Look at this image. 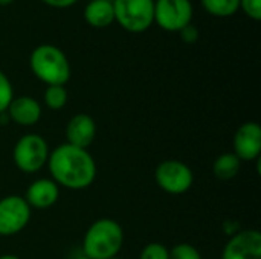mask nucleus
Here are the masks:
<instances>
[{
  "label": "nucleus",
  "mask_w": 261,
  "mask_h": 259,
  "mask_svg": "<svg viewBox=\"0 0 261 259\" xmlns=\"http://www.w3.org/2000/svg\"><path fill=\"white\" fill-rule=\"evenodd\" d=\"M50 179L70 191H83L93 185L96 179V162L89 150L61 143L54 148L46 163Z\"/></svg>",
  "instance_id": "f257e3e1"
},
{
  "label": "nucleus",
  "mask_w": 261,
  "mask_h": 259,
  "mask_svg": "<svg viewBox=\"0 0 261 259\" xmlns=\"http://www.w3.org/2000/svg\"><path fill=\"white\" fill-rule=\"evenodd\" d=\"M124 244V229L113 218H98L83 237V255L89 259L116 258Z\"/></svg>",
  "instance_id": "f03ea898"
},
{
  "label": "nucleus",
  "mask_w": 261,
  "mask_h": 259,
  "mask_svg": "<svg viewBox=\"0 0 261 259\" xmlns=\"http://www.w3.org/2000/svg\"><path fill=\"white\" fill-rule=\"evenodd\" d=\"M32 73L46 85H66L70 79V63L66 53L49 43L38 44L29 56Z\"/></svg>",
  "instance_id": "7ed1b4c3"
},
{
  "label": "nucleus",
  "mask_w": 261,
  "mask_h": 259,
  "mask_svg": "<svg viewBox=\"0 0 261 259\" xmlns=\"http://www.w3.org/2000/svg\"><path fill=\"white\" fill-rule=\"evenodd\" d=\"M49 154L47 140L37 133H29L15 142L12 148V162L21 172L35 174L46 166Z\"/></svg>",
  "instance_id": "20e7f679"
},
{
  "label": "nucleus",
  "mask_w": 261,
  "mask_h": 259,
  "mask_svg": "<svg viewBox=\"0 0 261 259\" xmlns=\"http://www.w3.org/2000/svg\"><path fill=\"white\" fill-rule=\"evenodd\" d=\"M115 20L128 32H144L154 21V0H113Z\"/></svg>",
  "instance_id": "39448f33"
},
{
  "label": "nucleus",
  "mask_w": 261,
  "mask_h": 259,
  "mask_svg": "<svg viewBox=\"0 0 261 259\" xmlns=\"http://www.w3.org/2000/svg\"><path fill=\"white\" fill-rule=\"evenodd\" d=\"M156 185L167 194L182 195L188 192L194 183L193 169L182 160L167 159L154 169Z\"/></svg>",
  "instance_id": "423d86ee"
},
{
  "label": "nucleus",
  "mask_w": 261,
  "mask_h": 259,
  "mask_svg": "<svg viewBox=\"0 0 261 259\" xmlns=\"http://www.w3.org/2000/svg\"><path fill=\"white\" fill-rule=\"evenodd\" d=\"M32 209L20 195L0 198V237H14L26 229Z\"/></svg>",
  "instance_id": "0eeeda50"
},
{
  "label": "nucleus",
  "mask_w": 261,
  "mask_h": 259,
  "mask_svg": "<svg viewBox=\"0 0 261 259\" xmlns=\"http://www.w3.org/2000/svg\"><path fill=\"white\" fill-rule=\"evenodd\" d=\"M191 0H154V21L165 31L179 32L191 23Z\"/></svg>",
  "instance_id": "6e6552de"
},
{
  "label": "nucleus",
  "mask_w": 261,
  "mask_h": 259,
  "mask_svg": "<svg viewBox=\"0 0 261 259\" xmlns=\"http://www.w3.org/2000/svg\"><path fill=\"white\" fill-rule=\"evenodd\" d=\"M232 153L240 162H258L261 154V127L249 121L242 124L232 137Z\"/></svg>",
  "instance_id": "1a4fd4ad"
},
{
  "label": "nucleus",
  "mask_w": 261,
  "mask_h": 259,
  "mask_svg": "<svg viewBox=\"0 0 261 259\" xmlns=\"http://www.w3.org/2000/svg\"><path fill=\"white\" fill-rule=\"evenodd\" d=\"M222 259H261V234L257 229L236 232L226 243Z\"/></svg>",
  "instance_id": "9d476101"
},
{
  "label": "nucleus",
  "mask_w": 261,
  "mask_h": 259,
  "mask_svg": "<svg viewBox=\"0 0 261 259\" xmlns=\"http://www.w3.org/2000/svg\"><path fill=\"white\" fill-rule=\"evenodd\" d=\"M66 143L87 150L96 137V122L87 113L73 114L64 130Z\"/></svg>",
  "instance_id": "9b49d317"
},
{
  "label": "nucleus",
  "mask_w": 261,
  "mask_h": 259,
  "mask_svg": "<svg viewBox=\"0 0 261 259\" xmlns=\"http://www.w3.org/2000/svg\"><path fill=\"white\" fill-rule=\"evenodd\" d=\"M23 198L26 200L31 209L44 211L52 208L58 202L60 186L52 179H37L28 186Z\"/></svg>",
  "instance_id": "f8f14e48"
},
{
  "label": "nucleus",
  "mask_w": 261,
  "mask_h": 259,
  "mask_svg": "<svg viewBox=\"0 0 261 259\" xmlns=\"http://www.w3.org/2000/svg\"><path fill=\"white\" fill-rule=\"evenodd\" d=\"M5 113L14 124H18L21 127H32L38 124L43 111H41V104L35 98L28 95H20L12 98Z\"/></svg>",
  "instance_id": "ddd939ff"
},
{
  "label": "nucleus",
  "mask_w": 261,
  "mask_h": 259,
  "mask_svg": "<svg viewBox=\"0 0 261 259\" xmlns=\"http://www.w3.org/2000/svg\"><path fill=\"white\" fill-rule=\"evenodd\" d=\"M84 20L93 27H106L115 21L112 0H90L84 8Z\"/></svg>",
  "instance_id": "4468645a"
},
{
  "label": "nucleus",
  "mask_w": 261,
  "mask_h": 259,
  "mask_svg": "<svg viewBox=\"0 0 261 259\" xmlns=\"http://www.w3.org/2000/svg\"><path fill=\"white\" fill-rule=\"evenodd\" d=\"M240 166H242V162L232 151L222 153L213 163V174L216 176V179L228 182L237 177Z\"/></svg>",
  "instance_id": "2eb2a0df"
},
{
  "label": "nucleus",
  "mask_w": 261,
  "mask_h": 259,
  "mask_svg": "<svg viewBox=\"0 0 261 259\" xmlns=\"http://www.w3.org/2000/svg\"><path fill=\"white\" fill-rule=\"evenodd\" d=\"M206 12L216 17H229L240 9V0H200Z\"/></svg>",
  "instance_id": "dca6fc26"
},
{
  "label": "nucleus",
  "mask_w": 261,
  "mask_h": 259,
  "mask_svg": "<svg viewBox=\"0 0 261 259\" xmlns=\"http://www.w3.org/2000/svg\"><path fill=\"white\" fill-rule=\"evenodd\" d=\"M67 90L64 85H47L43 95L44 104L50 110H61L67 104Z\"/></svg>",
  "instance_id": "f3484780"
},
{
  "label": "nucleus",
  "mask_w": 261,
  "mask_h": 259,
  "mask_svg": "<svg viewBox=\"0 0 261 259\" xmlns=\"http://www.w3.org/2000/svg\"><path fill=\"white\" fill-rule=\"evenodd\" d=\"M170 259H203L202 253L194 247L193 244L188 243H180L176 244L174 247L170 249Z\"/></svg>",
  "instance_id": "a211bd4d"
},
{
  "label": "nucleus",
  "mask_w": 261,
  "mask_h": 259,
  "mask_svg": "<svg viewBox=\"0 0 261 259\" xmlns=\"http://www.w3.org/2000/svg\"><path fill=\"white\" fill-rule=\"evenodd\" d=\"M14 98V89L5 72L0 70V114H3Z\"/></svg>",
  "instance_id": "6ab92c4d"
},
{
  "label": "nucleus",
  "mask_w": 261,
  "mask_h": 259,
  "mask_svg": "<svg viewBox=\"0 0 261 259\" xmlns=\"http://www.w3.org/2000/svg\"><path fill=\"white\" fill-rule=\"evenodd\" d=\"M139 259H170V249L162 243H148L141 250Z\"/></svg>",
  "instance_id": "aec40b11"
},
{
  "label": "nucleus",
  "mask_w": 261,
  "mask_h": 259,
  "mask_svg": "<svg viewBox=\"0 0 261 259\" xmlns=\"http://www.w3.org/2000/svg\"><path fill=\"white\" fill-rule=\"evenodd\" d=\"M240 8L252 20L261 18V0H240Z\"/></svg>",
  "instance_id": "412c9836"
},
{
  "label": "nucleus",
  "mask_w": 261,
  "mask_h": 259,
  "mask_svg": "<svg viewBox=\"0 0 261 259\" xmlns=\"http://www.w3.org/2000/svg\"><path fill=\"white\" fill-rule=\"evenodd\" d=\"M179 34H180V38L185 43H188V44H193V43H196L199 40V29L193 23H190L185 27H182L179 31Z\"/></svg>",
  "instance_id": "4be33fe9"
},
{
  "label": "nucleus",
  "mask_w": 261,
  "mask_h": 259,
  "mask_svg": "<svg viewBox=\"0 0 261 259\" xmlns=\"http://www.w3.org/2000/svg\"><path fill=\"white\" fill-rule=\"evenodd\" d=\"M43 3L52 6V8H69L72 6L76 0H41Z\"/></svg>",
  "instance_id": "5701e85b"
},
{
  "label": "nucleus",
  "mask_w": 261,
  "mask_h": 259,
  "mask_svg": "<svg viewBox=\"0 0 261 259\" xmlns=\"http://www.w3.org/2000/svg\"><path fill=\"white\" fill-rule=\"evenodd\" d=\"M0 259H21L17 255H12V253H5V255H0Z\"/></svg>",
  "instance_id": "b1692460"
},
{
  "label": "nucleus",
  "mask_w": 261,
  "mask_h": 259,
  "mask_svg": "<svg viewBox=\"0 0 261 259\" xmlns=\"http://www.w3.org/2000/svg\"><path fill=\"white\" fill-rule=\"evenodd\" d=\"M14 0H0V6H6V5H9V3H12Z\"/></svg>",
  "instance_id": "393cba45"
},
{
  "label": "nucleus",
  "mask_w": 261,
  "mask_h": 259,
  "mask_svg": "<svg viewBox=\"0 0 261 259\" xmlns=\"http://www.w3.org/2000/svg\"><path fill=\"white\" fill-rule=\"evenodd\" d=\"M72 259H89L87 256H84V255H80V256H75V258Z\"/></svg>",
  "instance_id": "a878e982"
},
{
  "label": "nucleus",
  "mask_w": 261,
  "mask_h": 259,
  "mask_svg": "<svg viewBox=\"0 0 261 259\" xmlns=\"http://www.w3.org/2000/svg\"><path fill=\"white\" fill-rule=\"evenodd\" d=\"M112 259H121V258H118V256H116V258H112Z\"/></svg>",
  "instance_id": "bb28decb"
}]
</instances>
